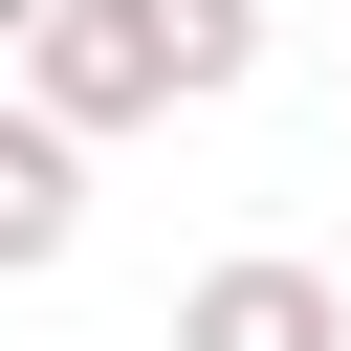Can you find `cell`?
Listing matches in <instances>:
<instances>
[{"label":"cell","instance_id":"cell-4","mask_svg":"<svg viewBox=\"0 0 351 351\" xmlns=\"http://www.w3.org/2000/svg\"><path fill=\"white\" fill-rule=\"evenodd\" d=\"M22 22H44V0H0V66H22Z\"/></svg>","mask_w":351,"mask_h":351},{"label":"cell","instance_id":"cell-3","mask_svg":"<svg viewBox=\"0 0 351 351\" xmlns=\"http://www.w3.org/2000/svg\"><path fill=\"white\" fill-rule=\"evenodd\" d=\"M66 241H88V132L0 110V285H22V263H66Z\"/></svg>","mask_w":351,"mask_h":351},{"label":"cell","instance_id":"cell-1","mask_svg":"<svg viewBox=\"0 0 351 351\" xmlns=\"http://www.w3.org/2000/svg\"><path fill=\"white\" fill-rule=\"evenodd\" d=\"M241 66H263V0H44L22 22V110L88 132V154L154 132V110H219Z\"/></svg>","mask_w":351,"mask_h":351},{"label":"cell","instance_id":"cell-2","mask_svg":"<svg viewBox=\"0 0 351 351\" xmlns=\"http://www.w3.org/2000/svg\"><path fill=\"white\" fill-rule=\"evenodd\" d=\"M176 351H351V285H329V263H285V241H241V263H197V285H176Z\"/></svg>","mask_w":351,"mask_h":351}]
</instances>
